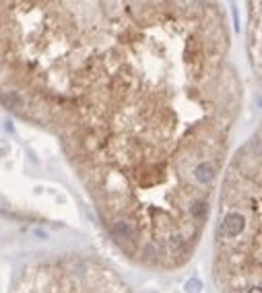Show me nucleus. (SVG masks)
I'll return each mask as SVG.
<instances>
[{
	"label": "nucleus",
	"instance_id": "obj_1",
	"mask_svg": "<svg viewBox=\"0 0 262 293\" xmlns=\"http://www.w3.org/2000/svg\"><path fill=\"white\" fill-rule=\"evenodd\" d=\"M243 223H246L243 215H239V213H229V215L223 219V233L229 235V237L239 235V231L243 229Z\"/></svg>",
	"mask_w": 262,
	"mask_h": 293
},
{
	"label": "nucleus",
	"instance_id": "obj_2",
	"mask_svg": "<svg viewBox=\"0 0 262 293\" xmlns=\"http://www.w3.org/2000/svg\"><path fill=\"white\" fill-rule=\"evenodd\" d=\"M112 235H114V239H118V242H124V239L128 242V239L134 237V231L130 227V223H126V221H116L114 227H112Z\"/></svg>",
	"mask_w": 262,
	"mask_h": 293
},
{
	"label": "nucleus",
	"instance_id": "obj_3",
	"mask_svg": "<svg viewBox=\"0 0 262 293\" xmlns=\"http://www.w3.org/2000/svg\"><path fill=\"white\" fill-rule=\"evenodd\" d=\"M194 176H196V180H198L200 184L211 182V180L215 178V167H213V163H208V161L198 163L196 169H194Z\"/></svg>",
	"mask_w": 262,
	"mask_h": 293
},
{
	"label": "nucleus",
	"instance_id": "obj_4",
	"mask_svg": "<svg viewBox=\"0 0 262 293\" xmlns=\"http://www.w3.org/2000/svg\"><path fill=\"white\" fill-rule=\"evenodd\" d=\"M190 213L194 215L196 219H204V217H206V204H204L202 200H196L194 204L190 206Z\"/></svg>",
	"mask_w": 262,
	"mask_h": 293
},
{
	"label": "nucleus",
	"instance_id": "obj_5",
	"mask_svg": "<svg viewBox=\"0 0 262 293\" xmlns=\"http://www.w3.org/2000/svg\"><path fill=\"white\" fill-rule=\"evenodd\" d=\"M198 289H200V283H198L196 279H192V281L186 283V291H188V293H198Z\"/></svg>",
	"mask_w": 262,
	"mask_h": 293
},
{
	"label": "nucleus",
	"instance_id": "obj_6",
	"mask_svg": "<svg viewBox=\"0 0 262 293\" xmlns=\"http://www.w3.org/2000/svg\"><path fill=\"white\" fill-rule=\"evenodd\" d=\"M171 248H178V246H182V237L180 235H176V237H171Z\"/></svg>",
	"mask_w": 262,
	"mask_h": 293
},
{
	"label": "nucleus",
	"instance_id": "obj_7",
	"mask_svg": "<svg viewBox=\"0 0 262 293\" xmlns=\"http://www.w3.org/2000/svg\"><path fill=\"white\" fill-rule=\"evenodd\" d=\"M248 293H262V289H260V287H252Z\"/></svg>",
	"mask_w": 262,
	"mask_h": 293
}]
</instances>
